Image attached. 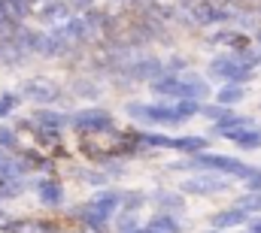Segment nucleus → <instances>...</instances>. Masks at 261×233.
<instances>
[{
	"instance_id": "nucleus-17",
	"label": "nucleus",
	"mask_w": 261,
	"mask_h": 233,
	"mask_svg": "<svg viewBox=\"0 0 261 233\" xmlns=\"http://www.w3.org/2000/svg\"><path fill=\"white\" fill-rule=\"evenodd\" d=\"M155 203L161 206V215H170V218H173L176 212L182 215V209H186V200H182L179 194H173V191H158V194H155Z\"/></svg>"
},
{
	"instance_id": "nucleus-3",
	"label": "nucleus",
	"mask_w": 261,
	"mask_h": 233,
	"mask_svg": "<svg viewBox=\"0 0 261 233\" xmlns=\"http://www.w3.org/2000/svg\"><path fill=\"white\" fill-rule=\"evenodd\" d=\"M210 73L219 76V79H225L228 85H243V82L252 79V67H246L240 61V55H219L210 64Z\"/></svg>"
},
{
	"instance_id": "nucleus-16",
	"label": "nucleus",
	"mask_w": 261,
	"mask_h": 233,
	"mask_svg": "<svg viewBox=\"0 0 261 233\" xmlns=\"http://www.w3.org/2000/svg\"><path fill=\"white\" fill-rule=\"evenodd\" d=\"M0 233H49V224L31 221V218H12L0 224Z\"/></svg>"
},
{
	"instance_id": "nucleus-29",
	"label": "nucleus",
	"mask_w": 261,
	"mask_h": 233,
	"mask_svg": "<svg viewBox=\"0 0 261 233\" xmlns=\"http://www.w3.org/2000/svg\"><path fill=\"white\" fill-rule=\"evenodd\" d=\"M143 200H146V197H143V194H140V191H134V194H128V206H125V209H128V212H137V209H140V203H143Z\"/></svg>"
},
{
	"instance_id": "nucleus-9",
	"label": "nucleus",
	"mask_w": 261,
	"mask_h": 233,
	"mask_svg": "<svg viewBox=\"0 0 261 233\" xmlns=\"http://www.w3.org/2000/svg\"><path fill=\"white\" fill-rule=\"evenodd\" d=\"M189 12H192V21H195V24H216V21H225V18L234 15L231 9H219V6H213V3H206V0L192 3Z\"/></svg>"
},
{
	"instance_id": "nucleus-10",
	"label": "nucleus",
	"mask_w": 261,
	"mask_h": 233,
	"mask_svg": "<svg viewBox=\"0 0 261 233\" xmlns=\"http://www.w3.org/2000/svg\"><path fill=\"white\" fill-rule=\"evenodd\" d=\"M249 127H252V118L228 115V118H222V121H216L213 133H216V136H222V139H234V142H237V136H240V133H246Z\"/></svg>"
},
{
	"instance_id": "nucleus-19",
	"label": "nucleus",
	"mask_w": 261,
	"mask_h": 233,
	"mask_svg": "<svg viewBox=\"0 0 261 233\" xmlns=\"http://www.w3.org/2000/svg\"><path fill=\"white\" fill-rule=\"evenodd\" d=\"M170 149L186 152V155H200L206 149V139L203 136H179V139H170Z\"/></svg>"
},
{
	"instance_id": "nucleus-8",
	"label": "nucleus",
	"mask_w": 261,
	"mask_h": 233,
	"mask_svg": "<svg viewBox=\"0 0 261 233\" xmlns=\"http://www.w3.org/2000/svg\"><path fill=\"white\" fill-rule=\"evenodd\" d=\"M31 121L40 127V133H43L46 139H55V136L61 133V127H64L70 118H67L64 112H55V109H40V112H34Z\"/></svg>"
},
{
	"instance_id": "nucleus-4",
	"label": "nucleus",
	"mask_w": 261,
	"mask_h": 233,
	"mask_svg": "<svg viewBox=\"0 0 261 233\" xmlns=\"http://www.w3.org/2000/svg\"><path fill=\"white\" fill-rule=\"evenodd\" d=\"M186 194H195V197H213V194H222L231 188V179L222 173H197L192 179H186L179 185Z\"/></svg>"
},
{
	"instance_id": "nucleus-14",
	"label": "nucleus",
	"mask_w": 261,
	"mask_h": 233,
	"mask_svg": "<svg viewBox=\"0 0 261 233\" xmlns=\"http://www.w3.org/2000/svg\"><path fill=\"white\" fill-rule=\"evenodd\" d=\"M0 12L6 15V21L12 27H18L28 15H31V3L28 0H0Z\"/></svg>"
},
{
	"instance_id": "nucleus-11",
	"label": "nucleus",
	"mask_w": 261,
	"mask_h": 233,
	"mask_svg": "<svg viewBox=\"0 0 261 233\" xmlns=\"http://www.w3.org/2000/svg\"><path fill=\"white\" fill-rule=\"evenodd\" d=\"M37 197H40L43 206L58 209V206L64 203V188H61V182H55V179H40V182H37Z\"/></svg>"
},
{
	"instance_id": "nucleus-32",
	"label": "nucleus",
	"mask_w": 261,
	"mask_h": 233,
	"mask_svg": "<svg viewBox=\"0 0 261 233\" xmlns=\"http://www.w3.org/2000/svg\"><path fill=\"white\" fill-rule=\"evenodd\" d=\"M258 46H261V31H258ZM258 58H261V52H258Z\"/></svg>"
},
{
	"instance_id": "nucleus-33",
	"label": "nucleus",
	"mask_w": 261,
	"mask_h": 233,
	"mask_svg": "<svg viewBox=\"0 0 261 233\" xmlns=\"http://www.w3.org/2000/svg\"><path fill=\"white\" fill-rule=\"evenodd\" d=\"M0 221H3V209H0Z\"/></svg>"
},
{
	"instance_id": "nucleus-25",
	"label": "nucleus",
	"mask_w": 261,
	"mask_h": 233,
	"mask_svg": "<svg viewBox=\"0 0 261 233\" xmlns=\"http://www.w3.org/2000/svg\"><path fill=\"white\" fill-rule=\"evenodd\" d=\"M197 115H206V118H213V121H222V118H228V115H234L228 106H219V103H213V106H200V112Z\"/></svg>"
},
{
	"instance_id": "nucleus-1",
	"label": "nucleus",
	"mask_w": 261,
	"mask_h": 233,
	"mask_svg": "<svg viewBox=\"0 0 261 233\" xmlns=\"http://www.w3.org/2000/svg\"><path fill=\"white\" fill-rule=\"evenodd\" d=\"M200 112V103L195 100H176V103H130L128 115L149 121V124H182Z\"/></svg>"
},
{
	"instance_id": "nucleus-18",
	"label": "nucleus",
	"mask_w": 261,
	"mask_h": 233,
	"mask_svg": "<svg viewBox=\"0 0 261 233\" xmlns=\"http://www.w3.org/2000/svg\"><path fill=\"white\" fill-rule=\"evenodd\" d=\"M149 88H152V94H158V97H176V100H179V76H158Z\"/></svg>"
},
{
	"instance_id": "nucleus-12",
	"label": "nucleus",
	"mask_w": 261,
	"mask_h": 233,
	"mask_svg": "<svg viewBox=\"0 0 261 233\" xmlns=\"http://www.w3.org/2000/svg\"><path fill=\"white\" fill-rule=\"evenodd\" d=\"M210 94V85L195 76V73H189V76H179V100H200V97H206Z\"/></svg>"
},
{
	"instance_id": "nucleus-6",
	"label": "nucleus",
	"mask_w": 261,
	"mask_h": 233,
	"mask_svg": "<svg viewBox=\"0 0 261 233\" xmlns=\"http://www.w3.org/2000/svg\"><path fill=\"white\" fill-rule=\"evenodd\" d=\"M158 76H167L164 73V64L158 58H143V61H130L128 70L122 73L125 82H155Z\"/></svg>"
},
{
	"instance_id": "nucleus-5",
	"label": "nucleus",
	"mask_w": 261,
	"mask_h": 233,
	"mask_svg": "<svg viewBox=\"0 0 261 233\" xmlns=\"http://www.w3.org/2000/svg\"><path fill=\"white\" fill-rule=\"evenodd\" d=\"M21 97H28L31 103H52V100H58V82H52L46 76H34L21 85Z\"/></svg>"
},
{
	"instance_id": "nucleus-2",
	"label": "nucleus",
	"mask_w": 261,
	"mask_h": 233,
	"mask_svg": "<svg viewBox=\"0 0 261 233\" xmlns=\"http://www.w3.org/2000/svg\"><path fill=\"white\" fill-rule=\"evenodd\" d=\"M170 170H200V173H222V176H228V179H246L252 167H246L243 161L228 158V155L200 152V155L189 158V161H182V164H173Z\"/></svg>"
},
{
	"instance_id": "nucleus-13",
	"label": "nucleus",
	"mask_w": 261,
	"mask_h": 233,
	"mask_svg": "<svg viewBox=\"0 0 261 233\" xmlns=\"http://www.w3.org/2000/svg\"><path fill=\"white\" fill-rule=\"evenodd\" d=\"M43 21L46 24H52V27H61L67 24L70 18H73V12H70V6H67L64 0H46V6H43Z\"/></svg>"
},
{
	"instance_id": "nucleus-22",
	"label": "nucleus",
	"mask_w": 261,
	"mask_h": 233,
	"mask_svg": "<svg viewBox=\"0 0 261 233\" xmlns=\"http://www.w3.org/2000/svg\"><path fill=\"white\" fill-rule=\"evenodd\" d=\"M234 209H240L243 215H261V194H252V191H246L237 203H234Z\"/></svg>"
},
{
	"instance_id": "nucleus-30",
	"label": "nucleus",
	"mask_w": 261,
	"mask_h": 233,
	"mask_svg": "<svg viewBox=\"0 0 261 233\" xmlns=\"http://www.w3.org/2000/svg\"><path fill=\"white\" fill-rule=\"evenodd\" d=\"M249 230H252V233H261V215L249 218Z\"/></svg>"
},
{
	"instance_id": "nucleus-26",
	"label": "nucleus",
	"mask_w": 261,
	"mask_h": 233,
	"mask_svg": "<svg viewBox=\"0 0 261 233\" xmlns=\"http://www.w3.org/2000/svg\"><path fill=\"white\" fill-rule=\"evenodd\" d=\"M18 106V94H0V118H9Z\"/></svg>"
},
{
	"instance_id": "nucleus-21",
	"label": "nucleus",
	"mask_w": 261,
	"mask_h": 233,
	"mask_svg": "<svg viewBox=\"0 0 261 233\" xmlns=\"http://www.w3.org/2000/svg\"><path fill=\"white\" fill-rule=\"evenodd\" d=\"M243 97H246V91H243L240 85H225V88H222V91L216 94L219 106H228V109H231V106H237V103H240Z\"/></svg>"
},
{
	"instance_id": "nucleus-28",
	"label": "nucleus",
	"mask_w": 261,
	"mask_h": 233,
	"mask_svg": "<svg viewBox=\"0 0 261 233\" xmlns=\"http://www.w3.org/2000/svg\"><path fill=\"white\" fill-rule=\"evenodd\" d=\"M15 149L18 145V136H15V130H9V127H0V149Z\"/></svg>"
},
{
	"instance_id": "nucleus-15",
	"label": "nucleus",
	"mask_w": 261,
	"mask_h": 233,
	"mask_svg": "<svg viewBox=\"0 0 261 233\" xmlns=\"http://www.w3.org/2000/svg\"><path fill=\"white\" fill-rule=\"evenodd\" d=\"M249 221V215H243L240 209H222V212H216L213 218H210V224L216 227V230H228V227H240V224H246Z\"/></svg>"
},
{
	"instance_id": "nucleus-20",
	"label": "nucleus",
	"mask_w": 261,
	"mask_h": 233,
	"mask_svg": "<svg viewBox=\"0 0 261 233\" xmlns=\"http://www.w3.org/2000/svg\"><path fill=\"white\" fill-rule=\"evenodd\" d=\"M143 233H179V221L170 215H155L149 224H143Z\"/></svg>"
},
{
	"instance_id": "nucleus-27",
	"label": "nucleus",
	"mask_w": 261,
	"mask_h": 233,
	"mask_svg": "<svg viewBox=\"0 0 261 233\" xmlns=\"http://www.w3.org/2000/svg\"><path fill=\"white\" fill-rule=\"evenodd\" d=\"M246 191L261 194V170H258V167H252V170H249V176H246Z\"/></svg>"
},
{
	"instance_id": "nucleus-24",
	"label": "nucleus",
	"mask_w": 261,
	"mask_h": 233,
	"mask_svg": "<svg viewBox=\"0 0 261 233\" xmlns=\"http://www.w3.org/2000/svg\"><path fill=\"white\" fill-rule=\"evenodd\" d=\"M237 145H240V149H261V130L249 127L246 133L237 136Z\"/></svg>"
},
{
	"instance_id": "nucleus-23",
	"label": "nucleus",
	"mask_w": 261,
	"mask_h": 233,
	"mask_svg": "<svg viewBox=\"0 0 261 233\" xmlns=\"http://www.w3.org/2000/svg\"><path fill=\"white\" fill-rule=\"evenodd\" d=\"M24 188H28L24 176H18V179H9V182H3V185H0V197H18Z\"/></svg>"
},
{
	"instance_id": "nucleus-31",
	"label": "nucleus",
	"mask_w": 261,
	"mask_h": 233,
	"mask_svg": "<svg viewBox=\"0 0 261 233\" xmlns=\"http://www.w3.org/2000/svg\"><path fill=\"white\" fill-rule=\"evenodd\" d=\"M28 3H46V0H28Z\"/></svg>"
},
{
	"instance_id": "nucleus-7",
	"label": "nucleus",
	"mask_w": 261,
	"mask_h": 233,
	"mask_svg": "<svg viewBox=\"0 0 261 233\" xmlns=\"http://www.w3.org/2000/svg\"><path fill=\"white\" fill-rule=\"evenodd\" d=\"M73 124L82 133H100V130H107L113 124V115L107 109H82L79 115L73 118Z\"/></svg>"
}]
</instances>
